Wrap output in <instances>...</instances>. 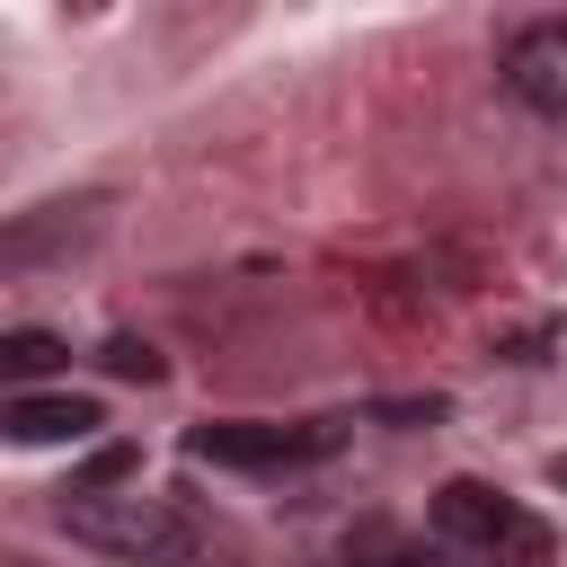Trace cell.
<instances>
[{
  "instance_id": "cell-6",
  "label": "cell",
  "mask_w": 567,
  "mask_h": 567,
  "mask_svg": "<svg viewBox=\"0 0 567 567\" xmlns=\"http://www.w3.org/2000/svg\"><path fill=\"white\" fill-rule=\"evenodd\" d=\"M89 213H97V204H44V213H27L18 230H0V275H18L27 257L80 248V239H89Z\"/></svg>"
},
{
  "instance_id": "cell-2",
  "label": "cell",
  "mask_w": 567,
  "mask_h": 567,
  "mask_svg": "<svg viewBox=\"0 0 567 567\" xmlns=\"http://www.w3.org/2000/svg\"><path fill=\"white\" fill-rule=\"evenodd\" d=\"M62 532L106 549V558H124V567H177V558L204 549V523L186 505H168V496H142V487H124V496L71 487L62 496Z\"/></svg>"
},
{
  "instance_id": "cell-7",
  "label": "cell",
  "mask_w": 567,
  "mask_h": 567,
  "mask_svg": "<svg viewBox=\"0 0 567 567\" xmlns=\"http://www.w3.org/2000/svg\"><path fill=\"white\" fill-rule=\"evenodd\" d=\"M62 363H71V346H62L53 328H0V390L44 381V372H62Z\"/></svg>"
},
{
  "instance_id": "cell-5",
  "label": "cell",
  "mask_w": 567,
  "mask_h": 567,
  "mask_svg": "<svg viewBox=\"0 0 567 567\" xmlns=\"http://www.w3.org/2000/svg\"><path fill=\"white\" fill-rule=\"evenodd\" d=\"M106 416H97V399H62V390H44V399H0V434L9 443H89Z\"/></svg>"
},
{
  "instance_id": "cell-1",
  "label": "cell",
  "mask_w": 567,
  "mask_h": 567,
  "mask_svg": "<svg viewBox=\"0 0 567 567\" xmlns=\"http://www.w3.org/2000/svg\"><path fill=\"white\" fill-rule=\"evenodd\" d=\"M425 532L461 567H549V523L487 478H443L425 505Z\"/></svg>"
},
{
  "instance_id": "cell-3",
  "label": "cell",
  "mask_w": 567,
  "mask_h": 567,
  "mask_svg": "<svg viewBox=\"0 0 567 567\" xmlns=\"http://www.w3.org/2000/svg\"><path fill=\"white\" fill-rule=\"evenodd\" d=\"M337 443H346L337 416H292V425H275V416H230V425H195V434H186V452L213 461V470H301V461H328Z\"/></svg>"
},
{
  "instance_id": "cell-4",
  "label": "cell",
  "mask_w": 567,
  "mask_h": 567,
  "mask_svg": "<svg viewBox=\"0 0 567 567\" xmlns=\"http://www.w3.org/2000/svg\"><path fill=\"white\" fill-rule=\"evenodd\" d=\"M496 80L514 106H532L540 124H567V18H523L496 44Z\"/></svg>"
},
{
  "instance_id": "cell-8",
  "label": "cell",
  "mask_w": 567,
  "mask_h": 567,
  "mask_svg": "<svg viewBox=\"0 0 567 567\" xmlns=\"http://www.w3.org/2000/svg\"><path fill=\"white\" fill-rule=\"evenodd\" d=\"M97 363H106L115 381H142V390H151V381H168L159 346H142V337H106V346H97Z\"/></svg>"
},
{
  "instance_id": "cell-9",
  "label": "cell",
  "mask_w": 567,
  "mask_h": 567,
  "mask_svg": "<svg viewBox=\"0 0 567 567\" xmlns=\"http://www.w3.org/2000/svg\"><path fill=\"white\" fill-rule=\"evenodd\" d=\"M549 478H558V487H567V452H558V461H549Z\"/></svg>"
}]
</instances>
